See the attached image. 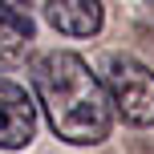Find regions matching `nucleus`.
<instances>
[{
    "instance_id": "obj_1",
    "label": "nucleus",
    "mask_w": 154,
    "mask_h": 154,
    "mask_svg": "<svg viewBox=\"0 0 154 154\" xmlns=\"http://www.w3.org/2000/svg\"><path fill=\"white\" fill-rule=\"evenodd\" d=\"M29 73L57 138H65L69 146H97L109 138L118 114L106 81L85 65V57L69 49H49L32 57Z\"/></svg>"
},
{
    "instance_id": "obj_2",
    "label": "nucleus",
    "mask_w": 154,
    "mask_h": 154,
    "mask_svg": "<svg viewBox=\"0 0 154 154\" xmlns=\"http://www.w3.org/2000/svg\"><path fill=\"white\" fill-rule=\"evenodd\" d=\"M101 81L114 101V114L130 126H154V69L134 57H106L101 65Z\"/></svg>"
},
{
    "instance_id": "obj_3",
    "label": "nucleus",
    "mask_w": 154,
    "mask_h": 154,
    "mask_svg": "<svg viewBox=\"0 0 154 154\" xmlns=\"http://www.w3.org/2000/svg\"><path fill=\"white\" fill-rule=\"evenodd\" d=\"M37 138V106L24 85L0 77V150H24Z\"/></svg>"
},
{
    "instance_id": "obj_4",
    "label": "nucleus",
    "mask_w": 154,
    "mask_h": 154,
    "mask_svg": "<svg viewBox=\"0 0 154 154\" xmlns=\"http://www.w3.org/2000/svg\"><path fill=\"white\" fill-rule=\"evenodd\" d=\"M32 8L29 0H0V69H12L24 61L32 45Z\"/></svg>"
},
{
    "instance_id": "obj_5",
    "label": "nucleus",
    "mask_w": 154,
    "mask_h": 154,
    "mask_svg": "<svg viewBox=\"0 0 154 154\" xmlns=\"http://www.w3.org/2000/svg\"><path fill=\"white\" fill-rule=\"evenodd\" d=\"M101 0H45V20L65 37L101 32Z\"/></svg>"
}]
</instances>
